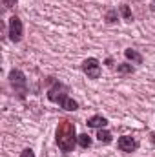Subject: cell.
Listing matches in <instances>:
<instances>
[{
	"mask_svg": "<svg viewBox=\"0 0 155 157\" xmlns=\"http://www.w3.org/2000/svg\"><path fill=\"white\" fill-rule=\"evenodd\" d=\"M78 141V135L75 132V124L68 119L60 121L59 126H57V144L62 152H73L75 148V143Z\"/></svg>",
	"mask_w": 155,
	"mask_h": 157,
	"instance_id": "obj_1",
	"label": "cell"
},
{
	"mask_svg": "<svg viewBox=\"0 0 155 157\" xmlns=\"http://www.w3.org/2000/svg\"><path fill=\"white\" fill-rule=\"evenodd\" d=\"M47 99L51 101V102H59L64 110H68V112H75L78 108L77 101H73V99H70L68 97V88L64 86V84H60V82H57L49 91H47Z\"/></svg>",
	"mask_w": 155,
	"mask_h": 157,
	"instance_id": "obj_2",
	"label": "cell"
},
{
	"mask_svg": "<svg viewBox=\"0 0 155 157\" xmlns=\"http://www.w3.org/2000/svg\"><path fill=\"white\" fill-rule=\"evenodd\" d=\"M9 82H11V86L15 88V91L18 93V97H20V99H24V95L28 93L26 75H24L20 70H13V71L9 73Z\"/></svg>",
	"mask_w": 155,
	"mask_h": 157,
	"instance_id": "obj_3",
	"label": "cell"
},
{
	"mask_svg": "<svg viewBox=\"0 0 155 157\" xmlns=\"http://www.w3.org/2000/svg\"><path fill=\"white\" fill-rule=\"evenodd\" d=\"M22 33H24L22 20H20L17 15H13V17L9 18V39H11V42H20Z\"/></svg>",
	"mask_w": 155,
	"mask_h": 157,
	"instance_id": "obj_4",
	"label": "cell"
},
{
	"mask_svg": "<svg viewBox=\"0 0 155 157\" xmlns=\"http://www.w3.org/2000/svg\"><path fill=\"white\" fill-rule=\"evenodd\" d=\"M82 71L89 78H99L100 77V64L97 59H86L82 62Z\"/></svg>",
	"mask_w": 155,
	"mask_h": 157,
	"instance_id": "obj_5",
	"label": "cell"
},
{
	"mask_svg": "<svg viewBox=\"0 0 155 157\" xmlns=\"http://www.w3.org/2000/svg\"><path fill=\"white\" fill-rule=\"evenodd\" d=\"M117 144H119V150L120 152H135L139 148V143L133 137H130V135H122Z\"/></svg>",
	"mask_w": 155,
	"mask_h": 157,
	"instance_id": "obj_6",
	"label": "cell"
},
{
	"mask_svg": "<svg viewBox=\"0 0 155 157\" xmlns=\"http://www.w3.org/2000/svg\"><path fill=\"white\" fill-rule=\"evenodd\" d=\"M86 124H88L89 128H104V126L108 124V119L102 117V115H93V117H89L86 121Z\"/></svg>",
	"mask_w": 155,
	"mask_h": 157,
	"instance_id": "obj_7",
	"label": "cell"
},
{
	"mask_svg": "<svg viewBox=\"0 0 155 157\" xmlns=\"http://www.w3.org/2000/svg\"><path fill=\"white\" fill-rule=\"evenodd\" d=\"M124 57H126L128 60H131V62H135V64H142V55H141L139 51H135V49H131V48H128V49H124Z\"/></svg>",
	"mask_w": 155,
	"mask_h": 157,
	"instance_id": "obj_8",
	"label": "cell"
},
{
	"mask_svg": "<svg viewBox=\"0 0 155 157\" xmlns=\"http://www.w3.org/2000/svg\"><path fill=\"white\" fill-rule=\"evenodd\" d=\"M97 139H99L100 143H104V144H110L113 137H112V133H110L108 130H102V128H100V130H99V133H97Z\"/></svg>",
	"mask_w": 155,
	"mask_h": 157,
	"instance_id": "obj_9",
	"label": "cell"
},
{
	"mask_svg": "<svg viewBox=\"0 0 155 157\" xmlns=\"http://www.w3.org/2000/svg\"><path fill=\"white\" fill-rule=\"evenodd\" d=\"M78 144H80L82 148H89V146H91V137H89L88 133H80V135H78Z\"/></svg>",
	"mask_w": 155,
	"mask_h": 157,
	"instance_id": "obj_10",
	"label": "cell"
},
{
	"mask_svg": "<svg viewBox=\"0 0 155 157\" xmlns=\"http://www.w3.org/2000/svg\"><path fill=\"white\" fill-rule=\"evenodd\" d=\"M120 15L124 17V20H128V22H131L133 20V15H131V9L124 4V6H120Z\"/></svg>",
	"mask_w": 155,
	"mask_h": 157,
	"instance_id": "obj_11",
	"label": "cell"
},
{
	"mask_svg": "<svg viewBox=\"0 0 155 157\" xmlns=\"http://www.w3.org/2000/svg\"><path fill=\"white\" fill-rule=\"evenodd\" d=\"M117 73L128 75V73H133V68H131V64H119L117 66Z\"/></svg>",
	"mask_w": 155,
	"mask_h": 157,
	"instance_id": "obj_12",
	"label": "cell"
},
{
	"mask_svg": "<svg viewBox=\"0 0 155 157\" xmlns=\"http://www.w3.org/2000/svg\"><path fill=\"white\" fill-rule=\"evenodd\" d=\"M115 20H117V11L115 9L108 11V15H106V22H108V24H113Z\"/></svg>",
	"mask_w": 155,
	"mask_h": 157,
	"instance_id": "obj_13",
	"label": "cell"
},
{
	"mask_svg": "<svg viewBox=\"0 0 155 157\" xmlns=\"http://www.w3.org/2000/svg\"><path fill=\"white\" fill-rule=\"evenodd\" d=\"M2 4H4V7H6V9H11V7L17 4V0H2Z\"/></svg>",
	"mask_w": 155,
	"mask_h": 157,
	"instance_id": "obj_14",
	"label": "cell"
},
{
	"mask_svg": "<svg viewBox=\"0 0 155 157\" xmlns=\"http://www.w3.org/2000/svg\"><path fill=\"white\" fill-rule=\"evenodd\" d=\"M20 157H35V152H33L31 148H26V150L20 154Z\"/></svg>",
	"mask_w": 155,
	"mask_h": 157,
	"instance_id": "obj_15",
	"label": "cell"
},
{
	"mask_svg": "<svg viewBox=\"0 0 155 157\" xmlns=\"http://www.w3.org/2000/svg\"><path fill=\"white\" fill-rule=\"evenodd\" d=\"M150 137H152V141H153V143H155V133H152V135H150Z\"/></svg>",
	"mask_w": 155,
	"mask_h": 157,
	"instance_id": "obj_16",
	"label": "cell"
},
{
	"mask_svg": "<svg viewBox=\"0 0 155 157\" xmlns=\"http://www.w3.org/2000/svg\"><path fill=\"white\" fill-rule=\"evenodd\" d=\"M153 2H155V0H153Z\"/></svg>",
	"mask_w": 155,
	"mask_h": 157,
	"instance_id": "obj_17",
	"label": "cell"
}]
</instances>
